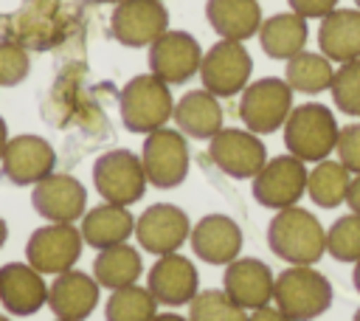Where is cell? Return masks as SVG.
I'll use <instances>...</instances> for the list:
<instances>
[{"label":"cell","mask_w":360,"mask_h":321,"mask_svg":"<svg viewBox=\"0 0 360 321\" xmlns=\"http://www.w3.org/2000/svg\"><path fill=\"white\" fill-rule=\"evenodd\" d=\"M273 284L276 273L270 265H264L256 256H236L231 265H225L222 290L242 307V310H259L273 301Z\"/></svg>","instance_id":"18"},{"label":"cell","mask_w":360,"mask_h":321,"mask_svg":"<svg viewBox=\"0 0 360 321\" xmlns=\"http://www.w3.org/2000/svg\"><path fill=\"white\" fill-rule=\"evenodd\" d=\"M307 163L295 155H276L270 158L259 175L253 177V197L264 208H290L307 194Z\"/></svg>","instance_id":"11"},{"label":"cell","mask_w":360,"mask_h":321,"mask_svg":"<svg viewBox=\"0 0 360 321\" xmlns=\"http://www.w3.org/2000/svg\"><path fill=\"white\" fill-rule=\"evenodd\" d=\"M82 248L84 239L73 222H48L28 237L25 262L42 276H59L79 262Z\"/></svg>","instance_id":"9"},{"label":"cell","mask_w":360,"mask_h":321,"mask_svg":"<svg viewBox=\"0 0 360 321\" xmlns=\"http://www.w3.org/2000/svg\"><path fill=\"white\" fill-rule=\"evenodd\" d=\"M290 110H292V87L278 76L256 79L239 96V118L245 130L256 135H270L281 130Z\"/></svg>","instance_id":"5"},{"label":"cell","mask_w":360,"mask_h":321,"mask_svg":"<svg viewBox=\"0 0 360 321\" xmlns=\"http://www.w3.org/2000/svg\"><path fill=\"white\" fill-rule=\"evenodd\" d=\"M284 146L304 163L326 160L338 146V118L321 101H304L290 110L284 121Z\"/></svg>","instance_id":"2"},{"label":"cell","mask_w":360,"mask_h":321,"mask_svg":"<svg viewBox=\"0 0 360 321\" xmlns=\"http://www.w3.org/2000/svg\"><path fill=\"white\" fill-rule=\"evenodd\" d=\"M141 163L146 172V180L158 189H174L186 180L191 152L186 135L174 127H160L146 135L141 149Z\"/></svg>","instance_id":"8"},{"label":"cell","mask_w":360,"mask_h":321,"mask_svg":"<svg viewBox=\"0 0 360 321\" xmlns=\"http://www.w3.org/2000/svg\"><path fill=\"white\" fill-rule=\"evenodd\" d=\"M56 321H59V318H56Z\"/></svg>","instance_id":"48"},{"label":"cell","mask_w":360,"mask_h":321,"mask_svg":"<svg viewBox=\"0 0 360 321\" xmlns=\"http://www.w3.org/2000/svg\"><path fill=\"white\" fill-rule=\"evenodd\" d=\"M96 3H121V0H96Z\"/></svg>","instance_id":"45"},{"label":"cell","mask_w":360,"mask_h":321,"mask_svg":"<svg viewBox=\"0 0 360 321\" xmlns=\"http://www.w3.org/2000/svg\"><path fill=\"white\" fill-rule=\"evenodd\" d=\"M31 70L28 51L14 39H0V87L20 84Z\"/></svg>","instance_id":"35"},{"label":"cell","mask_w":360,"mask_h":321,"mask_svg":"<svg viewBox=\"0 0 360 321\" xmlns=\"http://www.w3.org/2000/svg\"><path fill=\"white\" fill-rule=\"evenodd\" d=\"M352 284H354V290L360 293V259L354 262V270H352Z\"/></svg>","instance_id":"42"},{"label":"cell","mask_w":360,"mask_h":321,"mask_svg":"<svg viewBox=\"0 0 360 321\" xmlns=\"http://www.w3.org/2000/svg\"><path fill=\"white\" fill-rule=\"evenodd\" d=\"M326 253H332L338 262H357L360 259V214L349 211L329 225Z\"/></svg>","instance_id":"33"},{"label":"cell","mask_w":360,"mask_h":321,"mask_svg":"<svg viewBox=\"0 0 360 321\" xmlns=\"http://www.w3.org/2000/svg\"><path fill=\"white\" fill-rule=\"evenodd\" d=\"M318 48L332 62L360 59V8H335L321 20Z\"/></svg>","instance_id":"25"},{"label":"cell","mask_w":360,"mask_h":321,"mask_svg":"<svg viewBox=\"0 0 360 321\" xmlns=\"http://www.w3.org/2000/svg\"><path fill=\"white\" fill-rule=\"evenodd\" d=\"M352 183V172L340 160H318L315 169L307 175V194L318 208H338L346 203V191Z\"/></svg>","instance_id":"30"},{"label":"cell","mask_w":360,"mask_h":321,"mask_svg":"<svg viewBox=\"0 0 360 321\" xmlns=\"http://www.w3.org/2000/svg\"><path fill=\"white\" fill-rule=\"evenodd\" d=\"M354 6H357V8H360V0H354Z\"/></svg>","instance_id":"47"},{"label":"cell","mask_w":360,"mask_h":321,"mask_svg":"<svg viewBox=\"0 0 360 321\" xmlns=\"http://www.w3.org/2000/svg\"><path fill=\"white\" fill-rule=\"evenodd\" d=\"M118 113L129 132L149 135L166 127V121H172L174 99L163 79H158L155 73H141V76H132L121 87Z\"/></svg>","instance_id":"3"},{"label":"cell","mask_w":360,"mask_h":321,"mask_svg":"<svg viewBox=\"0 0 360 321\" xmlns=\"http://www.w3.org/2000/svg\"><path fill=\"white\" fill-rule=\"evenodd\" d=\"M0 321H11V318H6V315H0Z\"/></svg>","instance_id":"46"},{"label":"cell","mask_w":360,"mask_h":321,"mask_svg":"<svg viewBox=\"0 0 360 321\" xmlns=\"http://www.w3.org/2000/svg\"><path fill=\"white\" fill-rule=\"evenodd\" d=\"M205 20L219 34V39L245 42L262 28V6L259 0H208Z\"/></svg>","instance_id":"26"},{"label":"cell","mask_w":360,"mask_h":321,"mask_svg":"<svg viewBox=\"0 0 360 321\" xmlns=\"http://www.w3.org/2000/svg\"><path fill=\"white\" fill-rule=\"evenodd\" d=\"M259 45L262 51L270 56V59H292L295 54L304 51L307 39H309V28H307V20L295 11H281V14H273L267 20H262V28H259Z\"/></svg>","instance_id":"27"},{"label":"cell","mask_w":360,"mask_h":321,"mask_svg":"<svg viewBox=\"0 0 360 321\" xmlns=\"http://www.w3.org/2000/svg\"><path fill=\"white\" fill-rule=\"evenodd\" d=\"M332 76H335L332 59L315 51L295 54L292 59H287V68H284V82L292 87V93H307V96L329 90Z\"/></svg>","instance_id":"29"},{"label":"cell","mask_w":360,"mask_h":321,"mask_svg":"<svg viewBox=\"0 0 360 321\" xmlns=\"http://www.w3.org/2000/svg\"><path fill=\"white\" fill-rule=\"evenodd\" d=\"M270 251L290 265H315L326 253V231L321 220L298 206L278 208L267 225Z\"/></svg>","instance_id":"1"},{"label":"cell","mask_w":360,"mask_h":321,"mask_svg":"<svg viewBox=\"0 0 360 321\" xmlns=\"http://www.w3.org/2000/svg\"><path fill=\"white\" fill-rule=\"evenodd\" d=\"M152 321H188V318H183V315H177V313H158Z\"/></svg>","instance_id":"41"},{"label":"cell","mask_w":360,"mask_h":321,"mask_svg":"<svg viewBox=\"0 0 360 321\" xmlns=\"http://www.w3.org/2000/svg\"><path fill=\"white\" fill-rule=\"evenodd\" d=\"M169 31V11L160 0H121L110 17V34L127 48H149Z\"/></svg>","instance_id":"12"},{"label":"cell","mask_w":360,"mask_h":321,"mask_svg":"<svg viewBox=\"0 0 360 321\" xmlns=\"http://www.w3.org/2000/svg\"><path fill=\"white\" fill-rule=\"evenodd\" d=\"M101 284L84 270H65L48 287V307L59 321H84L98 304Z\"/></svg>","instance_id":"20"},{"label":"cell","mask_w":360,"mask_h":321,"mask_svg":"<svg viewBox=\"0 0 360 321\" xmlns=\"http://www.w3.org/2000/svg\"><path fill=\"white\" fill-rule=\"evenodd\" d=\"M146 287L155 296L158 304L166 307H183L200 293V273L197 265L183 253H166L158 256L149 268Z\"/></svg>","instance_id":"17"},{"label":"cell","mask_w":360,"mask_h":321,"mask_svg":"<svg viewBox=\"0 0 360 321\" xmlns=\"http://www.w3.org/2000/svg\"><path fill=\"white\" fill-rule=\"evenodd\" d=\"M6 144H8V127H6V121L0 118V158H3V152H6Z\"/></svg>","instance_id":"40"},{"label":"cell","mask_w":360,"mask_h":321,"mask_svg":"<svg viewBox=\"0 0 360 321\" xmlns=\"http://www.w3.org/2000/svg\"><path fill=\"white\" fill-rule=\"evenodd\" d=\"M6 239H8V225H6V220L0 217V248L6 245Z\"/></svg>","instance_id":"43"},{"label":"cell","mask_w":360,"mask_h":321,"mask_svg":"<svg viewBox=\"0 0 360 321\" xmlns=\"http://www.w3.org/2000/svg\"><path fill=\"white\" fill-rule=\"evenodd\" d=\"M143 273V259L141 251L121 242L112 248L98 251L96 262H93V279L107 287V290H118L127 284H138V276Z\"/></svg>","instance_id":"28"},{"label":"cell","mask_w":360,"mask_h":321,"mask_svg":"<svg viewBox=\"0 0 360 321\" xmlns=\"http://www.w3.org/2000/svg\"><path fill=\"white\" fill-rule=\"evenodd\" d=\"M273 301L290 321H312L332 304V282L312 265H290L276 273Z\"/></svg>","instance_id":"4"},{"label":"cell","mask_w":360,"mask_h":321,"mask_svg":"<svg viewBox=\"0 0 360 321\" xmlns=\"http://www.w3.org/2000/svg\"><path fill=\"white\" fill-rule=\"evenodd\" d=\"M346 206L354 214H360V172L352 175V183H349V191H346Z\"/></svg>","instance_id":"39"},{"label":"cell","mask_w":360,"mask_h":321,"mask_svg":"<svg viewBox=\"0 0 360 321\" xmlns=\"http://www.w3.org/2000/svg\"><path fill=\"white\" fill-rule=\"evenodd\" d=\"M202 48L188 31H163L149 45V73L166 84H186L200 73Z\"/></svg>","instance_id":"14"},{"label":"cell","mask_w":360,"mask_h":321,"mask_svg":"<svg viewBox=\"0 0 360 321\" xmlns=\"http://www.w3.org/2000/svg\"><path fill=\"white\" fill-rule=\"evenodd\" d=\"M191 234L188 214L174 203H155L135 220V239L146 253H177Z\"/></svg>","instance_id":"13"},{"label":"cell","mask_w":360,"mask_h":321,"mask_svg":"<svg viewBox=\"0 0 360 321\" xmlns=\"http://www.w3.org/2000/svg\"><path fill=\"white\" fill-rule=\"evenodd\" d=\"M79 231H82V239L90 248L104 251V248L127 242L135 234V217H132V211L127 206L98 203L90 211H84Z\"/></svg>","instance_id":"24"},{"label":"cell","mask_w":360,"mask_h":321,"mask_svg":"<svg viewBox=\"0 0 360 321\" xmlns=\"http://www.w3.org/2000/svg\"><path fill=\"white\" fill-rule=\"evenodd\" d=\"M0 304L11 315H34L48 304V284L28 262H8L0 268Z\"/></svg>","instance_id":"22"},{"label":"cell","mask_w":360,"mask_h":321,"mask_svg":"<svg viewBox=\"0 0 360 321\" xmlns=\"http://www.w3.org/2000/svg\"><path fill=\"white\" fill-rule=\"evenodd\" d=\"M155 315H158V301L149 293V287L141 284L110 290V298L104 304L107 321H152Z\"/></svg>","instance_id":"31"},{"label":"cell","mask_w":360,"mask_h":321,"mask_svg":"<svg viewBox=\"0 0 360 321\" xmlns=\"http://www.w3.org/2000/svg\"><path fill=\"white\" fill-rule=\"evenodd\" d=\"M352 321H360V307L354 310V315H352Z\"/></svg>","instance_id":"44"},{"label":"cell","mask_w":360,"mask_h":321,"mask_svg":"<svg viewBox=\"0 0 360 321\" xmlns=\"http://www.w3.org/2000/svg\"><path fill=\"white\" fill-rule=\"evenodd\" d=\"M172 121L183 135L197 141H211L222 130V104L205 87L188 90L180 96V101H174Z\"/></svg>","instance_id":"23"},{"label":"cell","mask_w":360,"mask_h":321,"mask_svg":"<svg viewBox=\"0 0 360 321\" xmlns=\"http://www.w3.org/2000/svg\"><path fill=\"white\" fill-rule=\"evenodd\" d=\"M208 158L222 175L233 180H248L256 177L259 169L267 163V149L256 132L239 127H222L208 141Z\"/></svg>","instance_id":"10"},{"label":"cell","mask_w":360,"mask_h":321,"mask_svg":"<svg viewBox=\"0 0 360 321\" xmlns=\"http://www.w3.org/2000/svg\"><path fill=\"white\" fill-rule=\"evenodd\" d=\"M31 206L48 222H76L87 211V189L73 175L51 172L48 177L34 183Z\"/></svg>","instance_id":"15"},{"label":"cell","mask_w":360,"mask_h":321,"mask_svg":"<svg viewBox=\"0 0 360 321\" xmlns=\"http://www.w3.org/2000/svg\"><path fill=\"white\" fill-rule=\"evenodd\" d=\"M329 93H332V101L338 104L340 113L360 118V59L343 62L335 70Z\"/></svg>","instance_id":"34"},{"label":"cell","mask_w":360,"mask_h":321,"mask_svg":"<svg viewBox=\"0 0 360 321\" xmlns=\"http://www.w3.org/2000/svg\"><path fill=\"white\" fill-rule=\"evenodd\" d=\"M146 172L135 152L110 149L93 163V186L104 203L132 206L146 194Z\"/></svg>","instance_id":"6"},{"label":"cell","mask_w":360,"mask_h":321,"mask_svg":"<svg viewBox=\"0 0 360 321\" xmlns=\"http://www.w3.org/2000/svg\"><path fill=\"white\" fill-rule=\"evenodd\" d=\"M188 242L205 265H231L242 253V228L228 214H205L191 225Z\"/></svg>","instance_id":"19"},{"label":"cell","mask_w":360,"mask_h":321,"mask_svg":"<svg viewBox=\"0 0 360 321\" xmlns=\"http://www.w3.org/2000/svg\"><path fill=\"white\" fill-rule=\"evenodd\" d=\"M0 166H3L6 180H11L14 186H34L53 172L56 149L45 138L22 132V135L8 138Z\"/></svg>","instance_id":"16"},{"label":"cell","mask_w":360,"mask_h":321,"mask_svg":"<svg viewBox=\"0 0 360 321\" xmlns=\"http://www.w3.org/2000/svg\"><path fill=\"white\" fill-rule=\"evenodd\" d=\"M338 160L352 172V175H357L360 172V121H354V124H346V127H340V132H338Z\"/></svg>","instance_id":"36"},{"label":"cell","mask_w":360,"mask_h":321,"mask_svg":"<svg viewBox=\"0 0 360 321\" xmlns=\"http://www.w3.org/2000/svg\"><path fill=\"white\" fill-rule=\"evenodd\" d=\"M186 318L188 321H248V310H242L225 290L208 287L188 301Z\"/></svg>","instance_id":"32"},{"label":"cell","mask_w":360,"mask_h":321,"mask_svg":"<svg viewBox=\"0 0 360 321\" xmlns=\"http://www.w3.org/2000/svg\"><path fill=\"white\" fill-rule=\"evenodd\" d=\"M287 3H290V11L301 14L304 20H312V17H321L323 20L329 11L338 8L340 0H287Z\"/></svg>","instance_id":"37"},{"label":"cell","mask_w":360,"mask_h":321,"mask_svg":"<svg viewBox=\"0 0 360 321\" xmlns=\"http://www.w3.org/2000/svg\"><path fill=\"white\" fill-rule=\"evenodd\" d=\"M250 73L253 56L248 54V48L236 39H217L202 54L197 76L202 79V87L208 93H214L217 99H231L250 84Z\"/></svg>","instance_id":"7"},{"label":"cell","mask_w":360,"mask_h":321,"mask_svg":"<svg viewBox=\"0 0 360 321\" xmlns=\"http://www.w3.org/2000/svg\"><path fill=\"white\" fill-rule=\"evenodd\" d=\"M248 321H290L278 307H259V310H253L250 315H248Z\"/></svg>","instance_id":"38"},{"label":"cell","mask_w":360,"mask_h":321,"mask_svg":"<svg viewBox=\"0 0 360 321\" xmlns=\"http://www.w3.org/2000/svg\"><path fill=\"white\" fill-rule=\"evenodd\" d=\"M65 34V14H62V3L59 0H37L34 6H28L25 11H20L11 20L8 37L20 42L22 48H37L45 51L51 45H56Z\"/></svg>","instance_id":"21"}]
</instances>
